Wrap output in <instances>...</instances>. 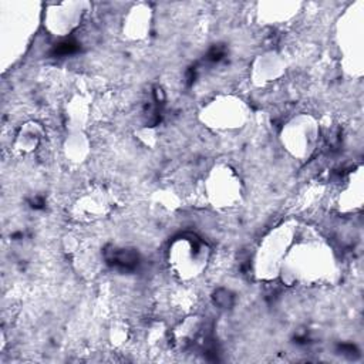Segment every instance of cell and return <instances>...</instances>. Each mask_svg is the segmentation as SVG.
Returning a JSON list of instances; mask_svg holds the SVG:
<instances>
[{
    "mask_svg": "<svg viewBox=\"0 0 364 364\" xmlns=\"http://www.w3.org/2000/svg\"><path fill=\"white\" fill-rule=\"evenodd\" d=\"M85 203H87V205H91V200L87 198V199H85ZM94 203H97V199H95V198L92 199V212H95V210H97V206H95Z\"/></svg>",
    "mask_w": 364,
    "mask_h": 364,
    "instance_id": "6",
    "label": "cell"
},
{
    "mask_svg": "<svg viewBox=\"0 0 364 364\" xmlns=\"http://www.w3.org/2000/svg\"><path fill=\"white\" fill-rule=\"evenodd\" d=\"M243 115H245L243 104H240V101L237 100H230V98L213 101V104H210L206 111L208 121L213 124L212 127H218V128L237 127L236 124L242 122Z\"/></svg>",
    "mask_w": 364,
    "mask_h": 364,
    "instance_id": "3",
    "label": "cell"
},
{
    "mask_svg": "<svg viewBox=\"0 0 364 364\" xmlns=\"http://www.w3.org/2000/svg\"><path fill=\"white\" fill-rule=\"evenodd\" d=\"M208 260V246L195 235H181L169 249V262L178 276L195 277Z\"/></svg>",
    "mask_w": 364,
    "mask_h": 364,
    "instance_id": "1",
    "label": "cell"
},
{
    "mask_svg": "<svg viewBox=\"0 0 364 364\" xmlns=\"http://www.w3.org/2000/svg\"><path fill=\"white\" fill-rule=\"evenodd\" d=\"M40 139H41V129L38 124L28 122V124H24L18 131L16 138V146L21 152H31L33 149L37 148Z\"/></svg>",
    "mask_w": 364,
    "mask_h": 364,
    "instance_id": "5",
    "label": "cell"
},
{
    "mask_svg": "<svg viewBox=\"0 0 364 364\" xmlns=\"http://www.w3.org/2000/svg\"><path fill=\"white\" fill-rule=\"evenodd\" d=\"M283 128V142L287 149L300 158L309 156L314 151L317 142V127L309 117H299L291 119Z\"/></svg>",
    "mask_w": 364,
    "mask_h": 364,
    "instance_id": "2",
    "label": "cell"
},
{
    "mask_svg": "<svg viewBox=\"0 0 364 364\" xmlns=\"http://www.w3.org/2000/svg\"><path fill=\"white\" fill-rule=\"evenodd\" d=\"M209 182H212L209 185V198L215 203H220L219 206H229L232 200L236 199L239 192V181L235 178L230 169L226 171L225 183H222V172H215Z\"/></svg>",
    "mask_w": 364,
    "mask_h": 364,
    "instance_id": "4",
    "label": "cell"
}]
</instances>
